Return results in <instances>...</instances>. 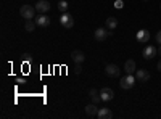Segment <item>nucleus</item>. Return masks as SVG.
Wrapping results in <instances>:
<instances>
[{
    "mask_svg": "<svg viewBox=\"0 0 161 119\" xmlns=\"http://www.w3.org/2000/svg\"><path fill=\"white\" fill-rule=\"evenodd\" d=\"M137 79L134 77V74H126L124 77H121V81H119V85L121 89H124V90H129L134 87V84H136Z\"/></svg>",
    "mask_w": 161,
    "mask_h": 119,
    "instance_id": "f03ea898",
    "label": "nucleus"
},
{
    "mask_svg": "<svg viewBox=\"0 0 161 119\" xmlns=\"http://www.w3.org/2000/svg\"><path fill=\"white\" fill-rule=\"evenodd\" d=\"M124 69H126V74H134L137 71V66H136V61L134 60H127L124 63Z\"/></svg>",
    "mask_w": 161,
    "mask_h": 119,
    "instance_id": "ddd939ff",
    "label": "nucleus"
},
{
    "mask_svg": "<svg viewBox=\"0 0 161 119\" xmlns=\"http://www.w3.org/2000/svg\"><path fill=\"white\" fill-rule=\"evenodd\" d=\"M98 110L100 108H97V103H90V105H87V106H86V114L89 117H93V116H97Z\"/></svg>",
    "mask_w": 161,
    "mask_h": 119,
    "instance_id": "4468645a",
    "label": "nucleus"
},
{
    "mask_svg": "<svg viewBox=\"0 0 161 119\" xmlns=\"http://www.w3.org/2000/svg\"><path fill=\"white\" fill-rule=\"evenodd\" d=\"M111 32H113V31H108L106 28H98V29H95V34H93V37H95V41L102 42V41H105L108 35H111Z\"/></svg>",
    "mask_w": 161,
    "mask_h": 119,
    "instance_id": "20e7f679",
    "label": "nucleus"
},
{
    "mask_svg": "<svg viewBox=\"0 0 161 119\" xmlns=\"http://www.w3.org/2000/svg\"><path fill=\"white\" fill-rule=\"evenodd\" d=\"M60 24L63 26L64 29H71L73 26H74V16L71 15V13H68V11L61 13V16H60Z\"/></svg>",
    "mask_w": 161,
    "mask_h": 119,
    "instance_id": "f257e3e1",
    "label": "nucleus"
},
{
    "mask_svg": "<svg viewBox=\"0 0 161 119\" xmlns=\"http://www.w3.org/2000/svg\"><path fill=\"white\" fill-rule=\"evenodd\" d=\"M136 79H137L139 82H148L150 73L145 71V69H137V71H136Z\"/></svg>",
    "mask_w": 161,
    "mask_h": 119,
    "instance_id": "1a4fd4ad",
    "label": "nucleus"
},
{
    "mask_svg": "<svg viewBox=\"0 0 161 119\" xmlns=\"http://www.w3.org/2000/svg\"><path fill=\"white\" fill-rule=\"evenodd\" d=\"M159 53H161V48H159Z\"/></svg>",
    "mask_w": 161,
    "mask_h": 119,
    "instance_id": "a878e982",
    "label": "nucleus"
},
{
    "mask_svg": "<svg viewBox=\"0 0 161 119\" xmlns=\"http://www.w3.org/2000/svg\"><path fill=\"white\" fill-rule=\"evenodd\" d=\"M23 60L24 61H31V53H23Z\"/></svg>",
    "mask_w": 161,
    "mask_h": 119,
    "instance_id": "4be33fe9",
    "label": "nucleus"
},
{
    "mask_svg": "<svg viewBox=\"0 0 161 119\" xmlns=\"http://www.w3.org/2000/svg\"><path fill=\"white\" fill-rule=\"evenodd\" d=\"M89 97H90L92 103H100V100H102V95H100V92L97 89H90L89 90Z\"/></svg>",
    "mask_w": 161,
    "mask_h": 119,
    "instance_id": "f3484780",
    "label": "nucleus"
},
{
    "mask_svg": "<svg viewBox=\"0 0 161 119\" xmlns=\"http://www.w3.org/2000/svg\"><path fill=\"white\" fill-rule=\"evenodd\" d=\"M36 8L32 7V5H23L21 8H19V15H21V18H24V19H32L34 16H36Z\"/></svg>",
    "mask_w": 161,
    "mask_h": 119,
    "instance_id": "7ed1b4c3",
    "label": "nucleus"
},
{
    "mask_svg": "<svg viewBox=\"0 0 161 119\" xmlns=\"http://www.w3.org/2000/svg\"><path fill=\"white\" fill-rule=\"evenodd\" d=\"M97 117H100V119H111L113 117V111L110 108H100L98 113H97Z\"/></svg>",
    "mask_w": 161,
    "mask_h": 119,
    "instance_id": "f8f14e48",
    "label": "nucleus"
},
{
    "mask_svg": "<svg viewBox=\"0 0 161 119\" xmlns=\"http://www.w3.org/2000/svg\"><path fill=\"white\" fill-rule=\"evenodd\" d=\"M105 28L108 29V31H114V29L118 28V19H116L114 16H110V18H106Z\"/></svg>",
    "mask_w": 161,
    "mask_h": 119,
    "instance_id": "dca6fc26",
    "label": "nucleus"
},
{
    "mask_svg": "<svg viewBox=\"0 0 161 119\" xmlns=\"http://www.w3.org/2000/svg\"><path fill=\"white\" fill-rule=\"evenodd\" d=\"M123 7H124V3H123V0H116V2H114V8L121 10V8H123Z\"/></svg>",
    "mask_w": 161,
    "mask_h": 119,
    "instance_id": "aec40b11",
    "label": "nucleus"
},
{
    "mask_svg": "<svg viewBox=\"0 0 161 119\" xmlns=\"http://www.w3.org/2000/svg\"><path fill=\"white\" fill-rule=\"evenodd\" d=\"M143 2H148V0H143Z\"/></svg>",
    "mask_w": 161,
    "mask_h": 119,
    "instance_id": "393cba45",
    "label": "nucleus"
},
{
    "mask_svg": "<svg viewBox=\"0 0 161 119\" xmlns=\"http://www.w3.org/2000/svg\"><path fill=\"white\" fill-rule=\"evenodd\" d=\"M105 73L108 74L110 77H118L121 74V69H119V66L118 64H108L105 68Z\"/></svg>",
    "mask_w": 161,
    "mask_h": 119,
    "instance_id": "423d86ee",
    "label": "nucleus"
},
{
    "mask_svg": "<svg viewBox=\"0 0 161 119\" xmlns=\"http://www.w3.org/2000/svg\"><path fill=\"white\" fill-rule=\"evenodd\" d=\"M155 55H156V48H155L153 45L145 47V50H143V58H145V60H152Z\"/></svg>",
    "mask_w": 161,
    "mask_h": 119,
    "instance_id": "2eb2a0df",
    "label": "nucleus"
},
{
    "mask_svg": "<svg viewBox=\"0 0 161 119\" xmlns=\"http://www.w3.org/2000/svg\"><path fill=\"white\" fill-rule=\"evenodd\" d=\"M74 73H76V74H80V73H82V66L76 64V66H74Z\"/></svg>",
    "mask_w": 161,
    "mask_h": 119,
    "instance_id": "412c9836",
    "label": "nucleus"
},
{
    "mask_svg": "<svg viewBox=\"0 0 161 119\" xmlns=\"http://www.w3.org/2000/svg\"><path fill=\"white\" fill-rule=\"evenodd\" d=\"M36 26H37V24H36V23H34L32 19H26V24H24V29L28 31V32H32V31L36 29Z\"/></svg>",
    "mask_w": 161,
    "mask_h": 119,
    "instance_id": "a211bd4d",
    "label": "nucleus"
},
{
    "mask_svg": "<svg viewBox=\"0 0 161 119\" xmlns=\"http://www.w3.org/2000/svg\"><path fill=\"white\" fill-rule=\"evenodd\" d=\"M36 10L39 13H47L50 10V3L47 2V0H39V2L36 3Z\"/></svg>",
    "mask_w": 161,
    "mask_h": 119,
    "instance_id": "9b49d317",
    "label": "nucleus"
},
{
    "mask_svg": "<svg viewBox=\"0 0 161 119\" xmlns=\"http://www.w3.org/2000/svg\"><path fill=\"white\" fill-rule=\"evenodd\" d=\"M36 24L39 26V28H47V26L50 24V18L47 15H44V13H40L39 16H36Z\"/></svg>",
    "mask_w": 161,
    "mask_h": 119,
    "instance_id": "0eeeda50",
    "label": "nucleus"
},
{
    "mask_svg": "<svg viewBox=\"0 0 161 119\" xmlns=\"http://www.w3.org/2000/svg\"><path fill=\"white\" fill-rule=\"evenodd\" d=\"M156 42L161 44V31H158V34H156Z\"/></svg>",
    "mask_w": 161,
    "mask_h": 119,
    "instance_id": "5701e85b",
    "label": "nucleus"
},
{
    "mask_svg": "<svg viewBox=\"0 0 161 119\" xmlns=\"http://www.w3.org/2000/svg\"><path fill=\"white\" fill-rule=\"evenodd\" d=\"M71 60L76 63V64H80L84 60H86V55H84V51H80V50H74L73 53H71Z\"/></svg>",
    "mask_w": 161,
    "mask_h": 119,
    "instance_id": "9d476101",
    "label": "nucleus"
},
{
    "mask_svg": "<svg viewBox=\"0 0 161 119\" xmlns=\"http://www.w3.org/2000/svg\"><path fill=\"white\" fill-rule=\"evenodd\" d=\"M68 7H69V3L66 2V0H60V2H58V10H60L61 13L68 11Z\"/></svg>",
    "mask_w": 161,
    "mask_h": 119,
    "instance_id": "6ab92c4d",
    "label": "nucleus"
},
{
    "mask_svg": "<svg viewBox=\"0 0 161 119\" xmlns=\"http://www.w3.org/2000/svg\"><path fill=\"white\" fill-rule=\"evenodd\" d=\"M100 95H102V100H103V101H111L113 97H114V92H113V89H110V87H103V89L100 90Z\"/></svg>",
    "mask_w": 161,
    "mask_h": 119,
    "instance_id": "39448f33",
    "label": "nucleus"
},
{
    "mask_svg": "<svg viewBox=\"0 0 161 119\" xmlns=\"http://www.w3.org/2000/svg\"><path fill=\"white\" fill-rule=\"evenodd\" d=\"M156 68H158V71H159V73H161V60H159V61H158V64H156Z\"/></svg>",
    "mask_w": 161,
    "mask_h": 119,
    "instance_id": "b1692460",
    "label": "nucleus"
},
{
    "mask_svg": "<svg viewBox=\"0 0 161 119\" xmlns=\"http://www.w3.org/2000/svg\"><path fill=\"white\" fill-rule=\"evenodd\" d=\"M136 39L140 42V44H147L150 41V32L147 31V29H140L139 32H137V35H136Z\"/></svg>",
    "mask_w": 161,
    "mask_h": 119,
    "instance_id": "6e6552de",
    "label": "nucleus"
}]
</instances>
